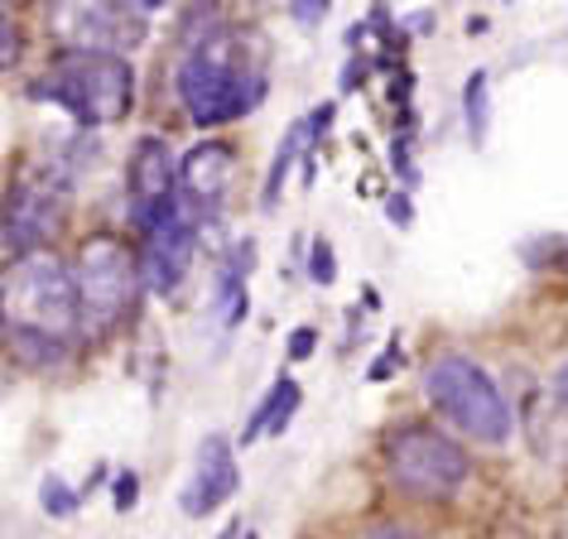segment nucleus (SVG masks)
I'll return each mask as SVG.
<instances>
[{"label": "nucleus", "instance_id": "nucleus-23", "mask_svg": "<svg viewBox=\"0 0 568 539\" xmlns=\"http://www.w3.org/2000/svg\"><path fill=\"white\" fill-rule=\"evenodd\" d=\"M0 39H6V44H0V68L10 73V63L20 59V30L10 24V16H0Z\"/></svg>", "mask_w": 568, "mask_h": 539}, {"label": "nucleus", "instance_id": "nucleus-16", "mask_svg": "<svg viewBox=\"0 0 568 539\" xmlns=\"http://www.w3.org/2000/svg\"><path fill=\"white\" fill-rule=\"evenodd\" d=\"M463 116H467V135L473 145H487V131H491V82L487 73H467L463 82Z\"/></svg>", "mask_w": 568, "mask_h": 539}, {"label": "nucleus", "instance_id": "nucleus-11", "mask_svg": "<svg viewBox=\"0 0 568 539\" xmlns=\"http://www.w3.org/2000/svg\"><path fill=\"white\" fill-rule=\"evenodd\" d=\"M241 487V467H236V448L226 434H207L197 444V462H193V477L183 481L179 491V510L183 516H212L217 506H226Z\"/></svg>", "mask_w": 568, "mask_h": 539}, {"label": "nucleus", "instance_id": "nucleus-13", "mask_svg": "<svg viewBox=\"0 0 568 539\" xmlns=\"http://www.w3.org/2000/svg\"><path fill=\"white\" fill-rule=\"evenodd\" d=\"M300 405H304L300 380H294V376H275L270 395H265L261 405H255V415H251V424H246V434H241V444H255V438H265V434H284Z\"/></svg>", "mask_w": 568, "mask_h": 539}, {"label": "nucleus", "instance_id": "nucleus-15", "mask_svg": "<svg viewBox=\"0 0 568 539\" xmlns=\"http://www.w3.org/2000/svg\"><path fill=\"white\" fill-rule=\"evenodd\" d=\"M251 241L246 246H236L232 255H226V265H222V275H217V308H222V323L226 328H236L241 318H246V275H251Z\"/></svg>", "mask_w": 568, "mask_h": 539}, {"label": "nucleus", "instance_id": "nucleus-27", "mask_svg": "<svg viewBox=\"0 0 568 539\" xmlns=\"http://www.w3.org/2000/svg\"><path fill=\"white\" fill-rule=\"evenodd\" d=\"M554 395H559V400L568 405V362L559 366V372H554Z\"/></svg>", "mask_w": 568, "mask_h": 539}, {"label": "nucleus", "instance_id": "nucleus-20", "mask_svg": "<svg viewBox=\"0 0 568 539\" xmlns=\"http://www.w3.org/2000/svg\"><path fill=\"white\" fill-rule=\"evenodd\" d=\"M362 539H434V535H424V530H415V525H400V520H381V525H372Z\"/></svg>", "mask_w": 568, "mask_h": 539}, {"label": "nucleus", "instance_id": "nucleus-5", "mask_svg": "<svg viewBox=\"0 0 568 539\" xmlns=\"http://www.w3.org/2000/svg\"><path fill=\"white\" fill-rule=\"evenodd\" d=\"M386 477L390 487L419 501H448L473 477V462L458 438H448L434 424H400L386 434Z\"/></svg>", "mask_w": 568, "mask_h": 539}, {"label": "nucleus", "instance_id": "nucleus-10", "mask_svg": "<svg viewBox=\"0 0 568 539\" xmlns=\"http://www.w3.org/2000/svg\"><path fill=\"white\" fill-rule=\"evenodd\" d=\"M179 164L164 135H140L131 154V217L145 232L179 203Z\"/></svg>", "mask_w": 568, "mask_h": 539}, {"label": "nucleus", "instance_id": "nucleus-3", "mask_svg": "<svg viewBox=\"0 0 568 539\" xmlns=\"http://www.w3.org/2000/svg\"><path fill=\"white\" fill-rule=\"evenodd\" d=\"M424 400L458 434L473 438V444H506L510 429H516V415H510L501 386L473 357H463V352H444V357L429 362V372H424Z\"/></svg>", "mask_w": 568, "mask_h": 539}, {"label": "nucleus", "instance_id": "nucleus-14", "mask_svg": "<svg viewBox=\"0 0 568 539\" xmlns=\"http://www.w3.org/2000/svg\"><path fill=\"white\" fill-rule=\"evenodd\" d=\"M318 140H314V131H308V116L304 121H294L290 131H284V140H280V150H275V160H270V169H265V189H261V207H275L280 203V193H284V179H290V169H294V160H300L304 150H314ZM308 160V154H304Z\"/></svg>", "mask_w": 568, "mask_h": 539}, {"label": "nucleus", "instance_id": "nucleus-25", "mask_svg": "<svg viewBox=\"0 0 568 539\" xmlns=\"http://www.w3.org/2000/svg\"><path fill=\"white\" fill-rule=\"evenodd\" d=\"M362 73H366V63H362V59H357V63H347V73H343V82H337V88H343V92L362 88Z\"/></svg>", "mask_w": 568, "mask_h": 539}, {"label": "nucleus", "instance_id": "nucleus-8", "mask_svg": "<svg viewBox=\"0 0 568 539\" xmlns=\"http://www.w3.org/2000/svg\"><path fill=\"white\" fill-rule=\"evenodd\" d=\"M63 217V193L44 174H24L6 193V261H30Z\"/></svg>", "mask_w": 568, "mask_h": 539}, {"label": "nucleus", "instance_id": "nucleus-7", "mask_svg": "<svg viewBox=\"0 0 568 539\" xmlns=\"http://www.w3.org/2000/svg\"><path fill=\"white\" fill-rule=\"evenodd\" d=\"M193 246H197V217L179 193V203L169 207L154 226L140 232V275H145V289L150 294H174L183 285V275H189Z\"/></svg>", "mask_w": 568, "mask_h": 539}, {"label": "nucleus", "instance_id": "nucleus-2", "mask_svg": "<svg viewBox=\"0 0 568 539\" xmlns=\"http://www.w3.org/2000/svg\"><path fill=\"white\" fill-rule=\"evenodd\" d=\"M34 96H49L53 106H63L78 125H116L131 116L135 102V73L125 63V53H78L63 49L49 68V82H39Z\"/></svg>", "mask_w": 568, "mask_h": 539}, {"label": "nucleus", "instance_id": "nucleus-9", "mask_svg": "<svg viewBox=\"0 0 568 539\" xmlns=\"http://www.w3.org/2000/svg\"><path fill=\"white\" fill-rule=\"evenodd\" d=\"M53 34L63 39V49L78 53H121V44H135V10L125 6H102V0H73V6H59L49 16Z\"/></svg>", "mask_w": 568, "mask_h": 539}, {"label": "nucleus", "instance_id": "nucleus-4", "mask_svg": "<svg viewBox=\"0 0 568 539\" xmlns=\"http://www.w3.org/2000/svg\"><path fill=\"white\" fill-rule=\"evenodd\" d=\"M6 328L44 333L68 343L82 328V294L78 270H68L59 255L39 251L30 261L6 270Z\"/></svg>", "mask_w": 568, "mask_h": 539}, {"label": "nucleus", "instance_id": "nucleus-24", "mask_svg": "<svg viewBox=\"0 0 568 539\" xmlns=\"http://www.w3.org/2000/svg\"><path fill=\"white\" fill-rule=\"evenodd\" d=\"M390 372H400V352H395V343L386 347V357L372 362V372H366V380H386Z\"/></svg>", "mask_w": 568, "mask_h": 539}, {"label": "nucleus", "instance_id": "nucleus-26", "mask_svg": "<svg viewBox=\"0 0 568 539\" xmlns=\"http://www.w3.org/2000/svg\"><path fill=\"white\" fill-rule=\"evenodd\" d=\"M290 16H294V20H304V24H314V20L328 16V6H294Z\"/></svg>", "mask_w": 568, "mask_h": 539}, {"label": "nucleus", "instance_id": "nucleus-21", "mask_svg": "<svg viewBox=\"0 0 568 539\" xmlns=\"http://www.w3.org/2000/svg\"><path fill=\"white\" fill-rule=\"evenodd\" d=\"M318 347V328H308V323H300V328L290 333V362H308Z\"/></svg>", "mask_w": 568, "mask_h": 539}, {"label": "nucleus", "instance_id": "nucleus-18", "mask_svg": "<svg viewBox=\"0 0 568 539\" xmlns=\"http://www.w3.org/2000/svg\"><path fill=\"white\" fill-rule=\"evenodd\" d=\"M78 501H82V496H78L73 487H68V481H63L59 472H49L44 481H39V506H44L53 520H68V516L78 510Z\"/></svg>", "mask_w": 568, "mask_h": 539}, {"label": "nucleus", "instance_id": "nucleus-12", "mask_svg": "<svg viewBox=\"0 0 568 539\" xmlns=\"http://www.w3.org/2000/svg\"><path fill=\"white\" fill-rule=\"evenodd\" d=\"M232 174H236V154L226 140H203V145H193L189 154L179 160V189H183V203L193 207V217L203 212L207 217H217L226 193H232Z\"/></svg>", "mask_w": 568, "mask_h": 539}, {"label": "nucleus", "instance_id": "nucleus-6", "mask_svg": "<svg viewBox=\"0 0 568 539\" xmlns=\"http://www.w3.org/2000/svg\"><path fill=\"white\" fill-rule=\"evenodd\" d=\"M145 289L140 275V251H131L121 236L97 232L78 251V294H82V328L111 333L131 314L135 294Z\"/></svg>", "mask_w": 568, "mask_h": 539}, {"label": "nucleus", "instance_id": "nucleus-22", "mask_svg": "<svg viewBox=\"0 0 568 539\" xmlns=\"http://www.w3.org/2000/svg\"><path fill=\"white\" fill-rule=\"evenodd\" d=\"M111 496H116V510H131L135 496H140V477L125 467V472H116V481H111Z\"/></svg>", "mask_w": 568, "mask_h": 539}, {"label": "nucleus", "instance_id": "nucleus-28", "mask_svg": "<svg viewBox=\"0 0 568 539\" xmlns=\"http://www.w3.org/2000/svg\"><path fill=\"white\" fill-rule=\"evenodd\" d=\"M241 539H261V535H255V530H246V535H241Z\"/></svg>", "mask_w": 568, "mask_h": 539}, {"label": "nucleus", "instance_id": "nucleus-19", "mask_svg": "<svg viewBox=\"0 0 568 539\" xmlns=\"http://www.w3.org/2000/svg\"><path fill=\"white\" fill-rule=\"evenodd\" d=\"M308 279H314L318 289H328L337 279V255H333L328 236H314V246H308Z\"/></svg>", "mask_w": 568, "mask_h": 539}, {"label": "nucleus", "instance_id": "nucleus-1", "mask_svg": "<svg viewBox=\"0 0 568 539\" xmlns=\"http://www.w3.org/2000/svg\"><path fill=\"white\" fill-rule=\"evenodd\" d=\"M174 92L193 125H226L261 102V73L236 59L226 34H207L183 49L174 68Z\"/></svg>", "mask_w": 568, "mask_h": 539}, {"label": "nucleus", "instance_id": "nucleus-17", "mask_svg": "<svg viewBox=\"0 0 568 539\" xmlns=\"http://www.w3.org/2000/svg\"><path fill=\"white\" fill-rule=\"evenodd\" d=\"M6 343L16 347L20 362L30 366H53L68 357V343H59V337H44V333H20V328H6Z\"/></svg>", "mask_w": 568, "mask_h": 539}]
</instances>
